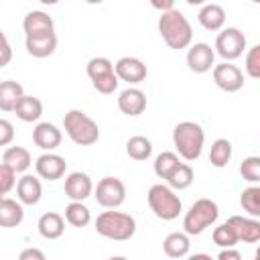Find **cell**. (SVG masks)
Segmentation results:
<instances>
[{"mask_svg":"<svg viewBox=\"0 0 260 260\" xmlns=\"http://www.w3.org/2000/svg\"><path fill=\"white\" fill-rule=\"evenodd\" d=\"M24 203L18 199H10L6 195H2L0 199V225L2 228H16L22 223L24 219Z\"/></svg>","mask_w":260,"mask_h":260,"instance_id":"44dd1931","label":"cell"},{"mask_svg":"<svg viewBox=\"0 0 260 260\" xmlns=\"http://www.w3.org/2000/svg\"><path fill=\"white\" fill-rule=\"evenodd\" d=\"M22 30H24V37L55 32V22H53V18L47 12H43V10H30L24 16V20H22Z\"/></svg>","mask_w":260,"mask_h":260,"instance_id":"d6986e66","label":"cell"},{"mask_svg":"<svg viewBox=\"0 0 260 260\" xmlns=\"http://www.w3.org/2000/svg\"><path fill=\"white\" fill-rule=\"evenodd\" d=\"M217 258L219 260H240L242 254L238 250H234V248H221L219 254H217Z\"/></svg>","mask_w":260,"mask_h":260,"instance_id":"60d3db41","label":"cell"},{"mask_svg":"<svg viewBox=\"0 0 260 260\" xmlns=\"http://www.w3.org/2000/svg\"><path fill=\"white\" fill-rule=\"evenodd\" d=\"M63 140L61 130L51 122H39L32 128V142L41 150H55Z\"/></svg>","mask_w":260,"mask_h":260,"instance_id":"e0dca14e","label":"cell"},{"mask_svg":"<svg viewBox=\"0 0 260 260\" xmlns=\"http://www.w3.org/2000/svg\"><path fill=\"white\" fill-rule=\"evenodd\" d=\"M39 2H41V4H45V6H55L59 0H39Z\"/></svg>","mask_w":260,"mask_h":260,"instance_id":"ee69618b","label":"cell"},{"mask_svg":"<svg viewBox=\"0 0 260 260\" xmlns=\"http://www.w3.org/2000/svg\"><path fill=\"white\" fill-rule=\"evenodd\" d=\"M10 57H12V49H10L8 37L2 32V59H0V67H6L10 63Z\"/></svg>","mask_w":260,"mask_h":260,"instance_id":"f35d334b","label":"cell"},{"mask_svg":"<svg viewBox=\"0 0 260 260\" xmlns=\"http://www.w3.org/2000/svg\"><path fill=\"white\" fill-rule=\"evenodd\" d=\"M189 6H203V4H207V0H185Z\"/></svg>","mask_w":260,"mask_h":260,"instance_id":"7bdbcfd3","label":"cell"},{"mask_svg":"<svg viewBox=\"0 0 260 260\" xmlns=\"http://www.w3.org/2000/svg\"><path fill=\"white\" fill-rule=\"evenodd\" d=\"M2 162L12 167L16 173H24L32 165V156L24 146H8L2 152Z\"/></svg>","mask_w":260,"mask_h":260,"instance_id":"4316f807","label":"cell"},{"mask_svg":"<svg viewBox=\"0 0 260 260\" xmlns=\"http://www.w3.org/2000/svg\"><path fill=\"white\" fill-rule=\"evenodd\" d=\"M148 2H150V6H152V8H156V10H160V12L171 10V8H173V4H175V0H148Z\"/></svg>","mask_w":260,"mask_h":260,"instance_id":"b9f144b4","label":"cell"},{"mask_svg":"<svg viewBox=\"0 0 260 260\" xmlns=\"http://www.w3.org/2000/svg\"><path fill=\"white\" fill-rule=\"evenodd\" d=\"M16 197L24 205H37L43 197V185L35 175H22L16 183Z\"/></svg>","mask_w":260,"mask_h":260,"instance_id":"ffe728a7","label":"cell"},{"mask_svg":"<svg viewBox=\"0 0 260 260\" xmlns=\"http://www.w3.org/2000/svg\"><path fill=\"white\" fill-rule=\"evenodd\" d=\"M240 205L248 215L260 217V185L246 187L240 193Z\"/></svg>","mask_w":260,"mask_h":260,"instance_id":"d6a6232c","label":"cell"},{"mask_svg":"<svg viewBox=\"0 0 260 260\" xmlns=\"http://www.w3.org/2000/svg\"><path fill=\"white\" fill-rule=\"evenodd\" d=\"M16 171L8 165H0V193L2 195H8L12 191V187H16Z\"/></svg>","mask_w":260,"mask_h":260,"instance_id":"8d00e7d4","label":"cell"},{"mask_svg":"<svg viewBox=\"0 0 260 260\" xmlns=\"http://www.w3.org/2000/svg\"><path fill=\"white\" fill-rule=\"evenodd\" d=\"M24 47H26V53L37 57V59L51 57L57 49V35L55 32H45V35L24 37Z\"/></svg>","mask_w":260,"mask_h":260,"instance_id":"ac0fdd59","label":"cell"},{"mask_svg":"<svg viewBox=\"0 0 260 260\" xmlns=\"http://www.w3.org/2000/svg\"><path fill=\"white\" fill-rule=\"evenodd\" d=\"M232 142L228 138H217L211 142V148H209V162L211 167L215 169H223L230 160H232Z\"/></svg>","mask_w":260,"mask_h":260,"instance_id":"83f0119b","label":"cell"},{"mask_svg":"<svg viewBox=\"0 0 260 260\" xmlns=\"http://www.w3.org/2000/svg\"><path fill=\"white\" fill-rule=\"evenodd\" d=\"M63 130L77 146H91L100 140V126L81 110H69L63 116Z\"/></svg>","mask_w":260,"mask_h":260,"instance_id":"5b68a950","label":"cell"},{"mask_svg":"<svg viewBox=\"0 0 260 260\" xmlns=\"http://www.w3.org/2000/svg\"><path fill=\"white\" fill-rule=\"evenodd\" d=\"M189 248H191V240L185 230L173 232L162 240V250L169 258H185L189 256Z\"/></svg>","mask_w":260,"mask_h":260,"instance_id":"cb8c5ba5","label":"cell"},{"mask_svg":"<svg viewBox=\"0 0 260 260\" xmlns=\"http://www.w3.org/2000/svg\"><path fill=\"white\" fill-rule=\"evenodd\" d=\"M173 144L181 158H185L189 162L197 160L201 156L203 144H205V132H203L201 124L191 122V120L179 122L173 128Z\"/></svg>","mask_w":260,"mask_h":260,"instance_id":"7a4b0ae2","label":"cell"},{"mask_svg":"<svg viewBox=\"0 0 260 260\" xmlns=\"http://www.w3.org/2000/svg\"><path fill=\"white\" fill-rule=\"evenodd\" d=\"M65 219L73 228H85L91 221V211L83 201H69L65 207Z\"/></svg>","mask_w":260,"mask_h":260,"instance_id":"f1b7e54d","label":"cell"},{"mask_svg":"<svg viewBox=\"0 0 260 260\" xmlns=\"http://www.w3.org/2000/svg\"><path fill=\"white\" fill-rule=\"evenodd\" d=\"M65 217L57 211H47L39 217V223H37V230L39 234L45 238V240H57L63 236L65 232Z\"/></svg>","mask_w":260,"mask_h":260,"instance_id":"7402d4cb","label":"cell"},{"mask_svg":"<svg viewBox=\"0 0 260 260\" xmlns=\"http://www.w3.org/2000/svg\"><path fill=\"white\" fill-rule=\"evenodd\" d=\"M93 183H91V177L87 173H81V171H73L65 177V195L71 199V201H85L91 193H93Z\"/></svg>","mask_w":260,"mask_h":260,"instance_id":"5bb4252c","label":"cell"},{"mask_svg":"<svg viewBox=\"0 0 260 260\" xmlns=\"http://www.w3.org/2000/svg\"><path fill=\"white\" fill-rule=\"evenodd\" d=\"M244 49H246V37L240 28L236 26L221 28V32L215 39V53L223 61H236L238 57L244 55Z\"/></svg>","mask_w":260,"mask_h":260,"instance_id":"ba28073f","label":"cell"},{"mask_svg":"<svg viewBox=\"0 0 260 260\" xmlns=\"http://www.w3.org/2000/svg\"><path fill=\"white\" fill-rule=\"evenodd\" d=\"M87 77L91 79V85L95 91L110 95L118 89L120 77L116 75V63H112L108 57H91L87 61Z\"/></svg>","mask_w":260,"mask_h":260,"instance_id":"52a82bcc","label":"cell"},{"mask_svg":"<svg viewBox=\"0 0 260 260\" xmlns=\"http://www.w3.org/2000/svg\"><path fill=\"white\" fill-rule=\"evenodd\" d=\"M254 258H256V260H260V246L256 248V254H254Z\"/></svg>","mask_w":260,"mask_h":260,"instance_id":"7dc6e473","label":"cell"},{"mask_svg":"<svg viewBox=\"0 0 260 260\" xmlns=\"http://www.w3.org/2000/svg\"><path fill=\"white\" fill-rule=\"evenodd\" d=\"M219 217V207L213 199H207V197H201L197 199L189 211L185 213L183 217V230L189 234V236H199L203 234L207 228L215 225Z\"/></svg>","mask_w":260,"mask_h":260,"instance_id":"8992f818","label":"cell"},{"mask_svg":"<svg viewBox=\"0 0 260 260\" xmlns=\"http://www.w3.org/2000/svg\"><path fill=\"white\" fill-rule=\"evenodd\" d=\"M187 67L193 73H207L215 67V51L207 43H195L187 51Z\"/></svg>","mask_w":260,"mask_h":260,"instance_id":"8fae6325","label":"cell"},{"mask_svg":"<svg viewBox=\"0 0 260 260\" xmlns=\"http://www.w3.org/2000/svg\"><path fill=\"white\" fill-rule=\"evenodd\" d=\"M211 75H213V81L219 89L228 91V93H236L244 87V73L238 65H234L232 61H223V63H217L213 69H211Z\"/></svg>","mask_w":260,"mask_h":260,"instance_id":"30bf717a","label":"cell"},{"mask_svg":"<svg viewBox=\"0 0 260 260\" xmlns=\"http://www.w3.org/2000/svg\"><path fill=\"white\" fill-rule=\"evenodd\" d=\"M12 138H14V128H12V124L6 118H2L0 120V144L8 146L12 142Z\"/></svg>","mask_w":260,"mask_h":260,"instance_id":"74e56055","label":"cell"},{"mask_svg":"<svg viewBox=\"0 0 260 260\" xmlns=\"http://www.w3.org/2000/svg\"><path fill=\"white\" fill-rule=\"evenodd\" d=\"M211 240H213V244L219 246V248H234V246L240 242L238 236H236V232H234V228H232L228 221H223V223H219L217 228H213Z\"/></svg>","mask_w":260,"mask_h":260,"instance_id":"836d02e7","label":"cell"},{"mask_svg":"<svg viewBox=\"0 0 260 260\" xmlns=\"http://www.w3.org/2000/svg\"><path fill=\"white\" fill-rule=\"evenodd\" d=\"M225 221L234 228V232H236V236H238L240 242H244V244H256V242H260V221H258V217H252V215L250 217L232 215Z\"/></svg>","mask_w":260,"mask_h":260,"instance_id":"9a60e30c","label":"cell"},{"mask_svg":"<svg viewBox=\"0 0 260 260\" xmlns=\"http://www.w3.org/2000/svg\"><path fill=\"white\" fill-rule=\"evenodd\" d=\"M197 20L199 24L205 28V30H221L223 24H225V10L219 6V4H213V2H207L201 6L199 14H197Z\"/></svg>","mask_w":260,"mask_h":260,"instance_id":"603a6c76","label":"cell"},{"mask_svg":"<svg viewBox=\"0 0 260 260\" xmlns=\"http://www.w3.org/2000/svg\"><path fill=\"white\" fill-rule=\"evenodd\" d=\"M14 114H16V118L22 120V122H39V118L43 116V104H41L39 98L24 93V95L20 98V102L16 104Z\"/></svg>","mask_w":260,"mask_h":260,"instance_id":"484cf974","label":"cell"},{"mask_svg":"<svg viewBox=\"0 0 260 260\" xmlns=\"http://www.w3.org/2000/svg\"><path fill=\"white\" fill-rule=\"evenodd\" d=\"M95 201L106 209H116L126 199V187L118 177H104L98 181L93 189Z\"/></svg>","mask_w":260,"mask_h":260,"instance_id":"9c48e42d","label":"cell"},{"mask_svg":"<svg viewBox=\"0 0 260 260\" xmlns=\"http://www.w3.org/2000/svg\"><path fill=\"white\" fill-rule=\"evenodd\" d=\"M18 260H45V254L39 248H26L18 254Z\"/></svg>","mask_w":260,"mask_h":260,"instance_id":"ab89813d","label":"cell"},{"mask_svg":"<svg viewBox=\"0 0 260 260\" xmlns=\"http://www.w3.org/2000/svg\"><path fill=\"white\" fill-rule=\"evenodd\" d=\"M116 75L120 77V81L136 85V83H142L146 79L148 69L138 57H130L128 55V57H120L116 61Z\"/></svg>","mask_w":260,"mask_h":260,"instance_id":"4fadbf2b","label":"cell"},{"mask_svg":"<svg viewBox=\"0 0 260 260\" xmlns=\"http://www.w3.org/2000/svg\"><path fill=\"white\" fill-rule=\"evenodd\" d=\"M24 95V89L18 81L6 79L0 83V110L2 112H14L16 104L20 102V98Z\"/></svg>","mask_w":260,"mask_h":260,"instance_id":"d4e9b609","label":"cell"},{"mask_svg":"<svg viewBox=\"0 0 260 260\" xmlns=\"http://www.w3.org/2000/svg\"><path fill=\"white\" fill-rule=\"evenodd\" d=\"M85 2H87V4H102L104 0H85Z\"/></svg>","mask_w":260,"mask_h":260,"instance_id":"bcb514c9","label":"cell"},{"mask_svg":"<svg viewBox=\"0 0 260 260\" xmlns=\"http://www.w3.org/2000/svg\"><path fill=\"white\" fill-rule=\"evenodd\" d=\"M126 154L130 158H134V160H146L152 154V142L146 136L136 134V136L128 138V142H126Z\"/></svg>","mask_w":260,"mask_h":260,"instance_id":"f546056e","label":"cell"},{"mask_svg":"<svg viewBox=\"0 0 260 260\" xmlns=\"http://www.w3.org/2000/svg\"><path fill=\"white\" fill-rule=\"evenodd\" d=\"M146 201H148L150 211L162 221H173L183 211V201L169 183L167 185H162V183L152 185L146 193Z\"/></svg>","mask_w":260,"mask_h":260,"instance_id":"277c9868","label":"cell"},{"mask_svg":"<svg viewBox=\"0 0 260 260\" xmlns=\"http://www.w3.org/2000/svg\"><path fill=\"white\" fill-rule=\"evenodd\" d=\"M35 171L41 179L45 181H57L65 175L67 171V162L61 154H55L51 150H45L37 160H35Z\"/></svg>","mask_w":260,"mask_h":260,"instance_id":"7c38bea8","label":"cell"},{"mask_svg":"<svg viewBox=\"0 0 260 260\" xmlns=\"http://www.w3.org/2000/svg\"><path fill=\"white\" fill-rule=\"evenodd\" d=\"M191 258H193V260H195V258H207V260H209L211 256H209V254H193Z\"/></svg>","mask_w":260,"mask_h":260,"instance_id":"f6af8a7d","label":"cell"},{"mask_svg":"<svg viewBox=\"0 0 260 260\" xmlns=\"http://www.w3.org/2000/svg\"><path fill=\"white\" fill-rule=\"evenodd\" d=\"M95 232L114 242H126L136 234V219L130 213L108 209L95 217Z\"/></svg>","mask_w":260,"mask_h":260,"instance_id":"3957f363","label":"cell"},{"mask_svg":"<svg viewBox=\"0 0 260 260\" xmlns=\"http://www.w3.org/2000/svg\"><path fill=\"white\" fill-rule=\"evenodd\" d=\"M179 162H181V160H179V154H177V152L165 150V152L156 154V158H154V162H152L154 175H156L158 179H165V181H167V177L175 171V167H177Z\"/></svg>","mask_w":260,"mask_h":260,"instance_id":"1f68e13d","label":"cell"},{"mask_svg":"<svg viewBox=\"0 0 260 260\" xmlns=\"http://www.w3.org/2000/svg\"><path fill=\"white\" fill-rule=\"evenodd\" d=\"M252 2H254V4H260V0H252Z\"/></svg>","mask_w":260,"mask_h":260,"instance_id":"c3c4849f","label":"cell"},{"mask_svg":"<svg viewBox=\"0 0 260 260\" xmlns=\"http://www.w3.org/2000/svg\"><path fill=\"white\" fill-rule=\"evenodd\" d=\"M193 179H195V175H193L191 165H187V162H179V165L175 167V171L167 177V183H169L175 191H183V189L191 187Z\"/></svg>","mask_w":260,"mask_h":260,"instance_id":"4dcf8cb0","label":"cell"},{"mask_svg":"<svg viewBox=\"0 0 260 260\" xmlns=\"http://www.w3.org/2000/svg\"><path fill=\"white\" fill-rule=\"evenodd\" d=\"M118 108L122 114L134 118L146 110V93L138 87H126L118 95Z\"/></svg>","mask_w":260,"mask_h":260,"instance_id":"2e32d148","label":"cell"},{"mask_svg":"<svg viewBox=\"0 0 260 260\" xmlns=\"http://www.w3.org/2000/svg\"><path fill=\"white\" fill-rule=\"evenodd\" d=\"M158 32H160V37H162V41L167 43L169 49L181 51V49L191 47V41H193L191 22L187 20V16L183 12H179L175 8H171V10L160 14Z\"/></svg>","mask_w":260,"mask_h":260,"instance_id":"6da1fadb","label":"cell"},{"mask_svg":"<svg viewBox=\"0 0 260 260\" xmlns=\"http://www.w3.org/2000/svg\"><path fill=\"white\" fill-rule=\"evenodd\" d=\"M240 175L248 183H260V156H246L240 162Z\"/></svg>","mask_w":260,"mask_h":260,"instance_id":"e575fe53","label":"cell"},{"mask_svg":"<svg viewBox=\"0 0 260 260\" xmlns=\"http://www.w3.org/2000/svg\"><path fill=\"white\" fill-rule=\"evenodd\" d=\"M244 69L252 79H260V43L254 45L252 49H248L246 61H244Z\"/></svg>","mask_w":260,"mask_h":260,"instance_id":"d590c367","label":"cell"}]
</instances>
